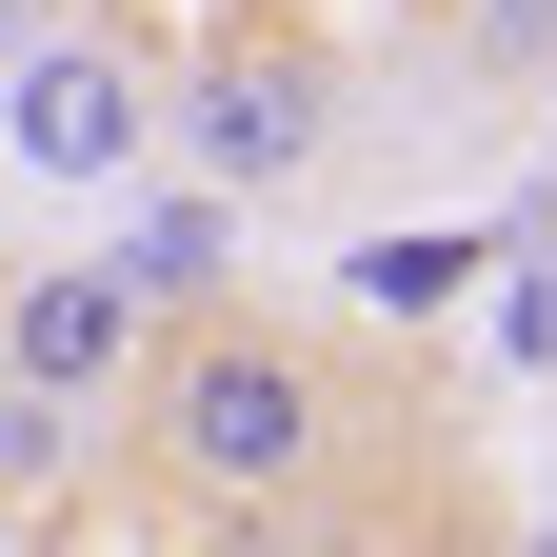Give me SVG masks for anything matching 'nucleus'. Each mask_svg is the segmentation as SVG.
<instances>
[{
    "label": "nucleus",
    "instance_id": "f257e3e1",
    "mask_svg": "<svg viewBox=\"0 0 557 557\" xmlns=\"http://www.w3.org/2000/svg\"><path fill=\"white\" fill-rule=\"evenodd\" d=\"M338 458H359V379L299 299H180L160 319V379L120 418V478L160 518H299Z\"/></svg>",
    "mask_w": 557,
    "mask_h": 557
},
{
    "label": "nucleus",
    "instance_id": "f03ea898",
    "mask_svg": "<svg viewBox=\"0 0 557 557\" xmlns=\"http://www.w3.org/2000/svg\"><path fill=\"white\" fill-rule=\"evenodd\" d=\"M338 160H359V40L338 21L239 0V21L180 40V180L199 199H319Z\"/></svg>",
    "mask_w": 557,
    "mask_h": 557
},
{
    "label": "nucleus",
    "instance_id": "7ed1b4c3",
    "mask_svg": "<svg viewBox=\"0 0 557 557\" xmlns=\"http://www.w3.org/2000/svg\"><path fill=\"white\" fill-rule=\"evenodd\" d=\"M160 319H180V299H139L120 259H40V278H21V319H0V478L120 438L139 379H160Z\"/></svg>",
    "mask_w": 557,
    "mask_h": 557
},
{
    "label": "nucleus",
    "instance_id": "20e7f679",
    "mask_svg": "<svg viewBox=\"0 0 557 557\" xmlns=\"http://www.w3.org/2000/svg\"><path fill=\"white\" fill-rule=\"evenodd\" d=\"M0 139H21V180H139V160H180V60H139L120 21H60L0 81Z\"/></svg>",
    "mask_w": 557,
    "mask_h": 557
},
{
    "label": "nucleus",
    "instance_id": "39448f33",
    "mask_svg": "<svg viewBox=\"0 0 557 557\" xmlns=\"http://www.w3.org/2000/svg\"><path fill=\"white\" fill-rule=\"evenodd\" d=\"M458 100H557V0H458Z\"/></svg>",
    "mask_w": 557,
    "mask_h": 557
},
{
    "label": "nucleus",
    "instance_id": "423d86ee",
    "mask_svg": "<svg viewBox=\"0 0 557 557\" xmlns=\"http://www.w3.org/2000/svg\"><path fill=\"white\" fill-rule=\"evenodd\" d=\"M338 557H458V518H379V537H338Z\"/></svg>",
    "mask_w": 557,
    "mask_h": 557
},
{
    "label": "nucleus",
    "instance_id": "0eeeda50",
    "mask_svg": "<svg viewBox=\"0 0 557 557\" xmlns=\"http://www.w3.org/2000/svg\"><path fill=\"white\" fill-rule=\"evenodd\" d=\"M0 319H21V259H0Z\"/></svg>",
    "mask_w": 557,
    "mask_h": 557
}]
</instances>
